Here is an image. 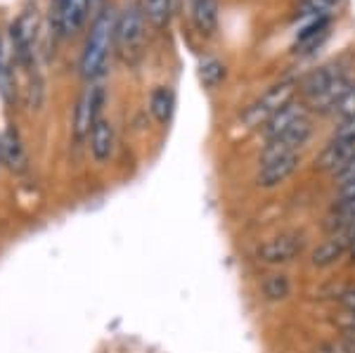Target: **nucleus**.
Masks as SVG:
<instances>
[{
    "label": "nucleus",
    "mask_w": 355,
    "mask_h": 353,
    "mask_svg": "<svg viewBox=\"0 0 355 353\" xmlns=\"http://www.w3.org/2000/svg\"><path fill=\"white\" fill-rule=\"evenodd\" d=\"M311 133H313V121H311V117H306V119H301L299 123H294L291 128L284 130V133L266 140V150H263V155H261V164L275 162V159H279V157L299 155V147L306 145Z\"/></svg>",
    "instance_id": "nucleus-6"
},
{
    "label": "nucleus",
    "mask_w": 355,
    "mask_h": 353,
    "mask_svg": "<svg viewBox=\"0 0 355 353\" xmlns=\"http://www.w3.org/2000/svg\"><path fill=\"white\" fill-rule=\"evenodd\" d=\"M339 199H355V180L339 187Z\"/></svg>",
    "instance_id": "nucleus-30"
},
{
    "label": "nucleus",
    "mask_w": 355,
    "mask_h": 353,
    "mask_svg": "<svg viewBox=\"0 0 355 353\" xmlns=\"http://www.w3.org/2000/svg\"><path fill=\"white\" fill-rule=\"evenodd\" d=\"M261 289L268 301H284L291 294V280L284 273H275V275H268L263 280Z\"/></svg>",
    "instance_id": "nucleus-20"
},
{
    "label": "nucleus",
    "mask_w": 355,
    "mask_h": 353,
    "mask_svg": "<svg viewBox=\"0 0 355 353\" xmlns=\"http://www.w3.org/2000/svg\"><path fill=\"white\" fill-rule=\"evenodd\" d=\"M308 117V107H306V102H296V100H291L287 107H282L275 117L270 119V121L263 126V135H266V140H270L275 138V135H279V133H284L287 128H291L294 123H299L301 119H306Z\"/></svg>",
    "instance_id": "nucleus-14"
},
{
    "label": "nucleus",
    "mask_w": 355,
    "mask_h": 353,
    "mask_svg": "<svg viewBox=\"0 0 355 353\" xmlns=\"http://www.w3.org/2000/svg\"><path fill=\"white\" fill-rule=\"evenodd\" d=\"M355 159V140H336L331 138V142L327 147H324L322 152H320L318 162H315V166L320 171H324V173H339L343 166H348Z\"/></svg>",
    "instance_id": "nucleus-11"
},
{
    "label": "nucleus",
    "mask_w": 355,
    "mask_h": 353,
    "mask_svg": "<svg viewBox=\"0 0 355 353\" xmlns=\"http://www.w3.org/2000/svg\"><path fill=\"white\" fill-rule=\"evenodd\" d=\"M353 180H355V159L348 164V166H343L339 173H334V183L339 187L346 185V183H353Z\"/></svg>",
    "instance_id": "nucleus-28"
},
{
    "label": "nucleus",
    "mask_w": 355,
    "mask_h": 353,
    "mask_svg": "<svg viewBox=\"0 0 355 353\" xmlns=\"http://www.w3.org/2000/svg\"><path fill=\"white\" fill-rule=\"evenodd\" d=\"M173 3L175 0H145L142 12H145V17L150 19V24L154 28H164V26H168V21H171Z\"/></svg>",
    "instance_id": "nucleus-19"
},
{
    "label": "nucleus",
    "mask_w": 355,
    "mask_h": 353,
    "mask_svg": "<svg viewBox=\"0 0 355 353\" xmlns=\"http://www.w3.org/2000/svg\"><path fill=\"white\" fill-rule=\"evenodd\" d=\"M331 114H334V117H339V119L355 117V83L346 90V95H343V98L336 102L334 110H331Z\"/></svg>",
    "instance_id": "nucleus-25"
},
{
    "label": "nucleus",
    "mask_w": 355,
    "mask_h": 353,
    "mask_svg": "<svg viewBox=\"0 0 355 353\" xmlns=\"http://www.w3.org/2000/svg\"><path fill=\"white\" fill-rule=\"evenodd\" d=\"M0 162L5 164L12 173H24L28 169V157L24 150V142L19 138V130L15 126H8L0 135Z\"/></svg>",
    "instance_id": "nucleus-10"
},
{
    "label": "nucleus",
    "mask_w": 355,
    "mask_h": 353,
    "mask_svg": "<svg viewBox=\"0 0 355 353\" xmlns=\"http://www.w3.org/2000/svg\"><path fill=\"white\" fill-rule=\"evenodd\" d=\"M142 43H145V12L137 5H130L123 10L121 17H116L114 45H116L119 55L133 64L142 53Z\"/></svg>",
    "instance_id": "nucleus-4"
},
{
    "label": "nucleus",
    "mask_w": 355,
    "mask_h": 353,
    "mask_svg": "<svg viewBox=\"0 0 355 353\" xmlns=\"http://www.w3.org/2000/svg\"><path fill=\"white\" fill-rule=\"evenodd\" d=\"M88 19V0H55L53 21L60 36H76Z\"/></svg>",
    "instance_id": "nucleus-8"
},
{
    "label": "nucleus",
    "mask_w": 355,
    "mask_h": 353,
    "mask_svg": "<svg viewBox=\"0 0 355 353\" xmlns=\"http://www.w3.org/2000/svg\"><path fill=\"white\" fill-rule=\"evenodd\" d=\"M348 256H353V259H355V240L348 244Z\"/></svg>",
    "instance_id": "nucleus-32"
},
{
    "label": "nucleus",
    "mask_w": 355,
    "mask_h": 353,
    "mask_svg": "<svg viewBox=\"0 0 355 353\" xmlns=\"http://www.w3.org/2000/svg\"><path fill=\"white\" fill-rule=\"evenodd\" d=\"M36 36H38V17L36 10H26L17 17V21L10 28V38H12L15 60L21 67L28 78H36Z\"/></svg>",
    "instance_id": "nucleus-3"
},
{
    "label": "nucleus",
    "mask_w": 355,
    "mask_h": 353,
    "mask_svg": "<svg viewBox=\"0 0 355 353\" xmlns=\"http://www.w3.org/2000/svg\"><path fill=\"white\" fill-rule=\"evenodd\" d=\"M341 306H343V311H353L355 313V287L346 289V292L341 294Z\"/></svg>",
    "instance_id": "nucleus-29"
},
{
    "label": "nucleus",
    "mask_w": 355,
    "mask_h": 353,
    "mask_svg": "<svg viewBox=\"0 0 355 353\" xmlns=\"http://www.w3.org/2000/svg\"><path fill=\"white\" fill-rule=\"evenodd\" d=\"M299 93V81H279L272 88H268L256 102L242 112V123L246 128H261L277 114L282 107H287L294 95Z\"/></svg>",
    "instance_id": "nucleus-2"
},
{
    "label": "nucleus",
    "mask_w": 355,
    "mask_h": 353,
    "mask_svg": "<svg viewBox=\"0 0 355 353\" xmlns=\"http://www.w3.org/2000/svg\"><path fill=\"white\" fill-rule=\"evenodd\" d=\"M114 36H116V15H114V10L107 8L102 10L100 17H95L81 55V76L85 81L93 83L95 78L105 74L114 48Z\"/></svg>",
    "instance_id": "nucleus-1"
},
{
    "label": "nucleus",
    "mask_w": 355,
    "mask_h": 353,
    "mask_svg": "<svg viewBox=\"0 0 355 353\" xmlns=\"http://www.w3.org/2000/svg\"><path fill=\"white\" fill-rule=\"evenodd\" d=\"M10 88H12V69H10L8 45H5L3 36H0V95L5 100H10Z\"/></svg>",
    "instance_id": "nucleus-23"
},
{
    "label": "nucleus",
    "mask_w": 355,
    "mask_h": 353,
    "mask_svg": "<svg viewBox=\"0 0 355 353\" xmlns=\"http://www.w3.org/2000/svg\"><path fill=\"white\" fill-rule=\"evenodd\" d=\"M173 110H175V93L168 85H157L150 95V112L157 119V123L166 126L171 121V117H173Z\"/></svg>",
    "instance_id": "nucleus-18"
},
{
    "label": "nucleus",
    "mask_w": 355,
    "mask_h": 353,
    "mask_svg": "<svg viewBox=\"0 0 355 353\" xmlns=\"http://www.w3.org/2000/svg\"><path fill=\"white\" fill-rule=\"evenodd\" d=\"M303 249H306V240H303V235L299 232H284V235H277L272 237V240L259 244V249H256V259L261 261V264H289V261H294L296 256L303 254Z\"/></svg>",
    "instance_id": "nucleus-7"
},
{
    "label": "nucleus",
    "mask_w": 355,
    "mask_h": 353,
    "mask_svg": "<svg viewBox=\"0 0 355 353\" xmlns=\"http://www.w3.org/2000/svg\"><path fill=\"white\" fill-rule=\"evenodd\" d=\"M88 142H90V157L95 159V164H107L110 159L114 157V147H116V133H114V126L112 121L107 119H100L95 123L93 130L88 135Z\"/></svg>",
    "instance_id": "nucleus-13"
},
{
    "label": "nucleus",
    "mask_w": 355,
    "mask_h": 353,
    "mask_svg": "<svg viewBox=\"0 0 355 353\" xmlns=\"http://www.w3.org/2000/svg\"><path fill=\"white\" fill-rule=\"evenodd\" d=\"M336 5H339V0H299L296 15L320 19V17H329V12L336 8Z\"/></svg>",
    "instance_id": "nucleus-22"
},
{
    "label": "nucleus",
    "mask_w": 355,
    "mask_h": 353,
    "mask_svg": "<svg viewBox=\"0 0 355 353\" xmlns=\"http://www.w3.org/2000/svg\"><path fill=\"white\" fill-rule=\"evenodd\" d=\"M192 21L202 36H214L218 31V0H190Z\"/></svg>",
    "instance_id": "nucleus-15"
},
{
    "label": "nucleus",
    "mask_w": 355,
    "mask_h": 353,
    "mask_svg": "<svg viewBox=\"0 0 355 353\" xmlns=\"http://www.w3.org/2000/svg\"><path fill=\"white\" fill-rule=\"evenodd\" d=\"M102 102H105V90H102V85L90 83L81 93V98L76 102V110H73V142H76V145L88 140L90 130H93L95 123L102 119L100 117Z\"/></svg>",
    "instance_id": "nucleus-5"
},
{
    "label": "nucleus",
    "mask_w": 355,
    "mask_h": 353,
    "mask_svg": "<svg viewBox=\"0 0 355 353\" xmlns=\"http://www.w3.org/2000/svg\"><path fill=\"white\" fill-rule=\"evenodd\" d=\"M329 33V17H320L313 19L308 26H303L296 36V50L299 53H313L318 45H322V41Z\"/></svg>",
    "instance_id": "nucleus-17"
},
{
    "label": "nucleus",
    "mask_w": 355,
    "mask_h": 353,
    "mask_svg": "<svg viewBox=\"0 0 355 353\" xmlns=\"http://www.w3.org/2000/svg\"><path fill=\"white\" fill-rule=\"evenodd\" d=\"M348 244H351V242H348L346 237L331 232L329 240H324L313 252V266H318V268H327V266L336 264V261L343 259V256L348 254Z\"/></svg>",
    "instance_id": "nucleus-16"
},
{
    "label": "nucleus",
    "mask_w": 355,
    "mask_h": 353,
    "mask_svg": "<svg viewBox=\"0 0 355 353\" xmlns=\"http://www.w3.org/2000/svg\"><path fill=\"white\" fill-rule=\"evenodd\" d=\"M336 235H341V237H346L348 242H353V240H355V218H353L346 227H343V230L336 232Z\"/></svg>",
    "instance_id": "nucleus-31"
},
{
    "label": "nucleus",
    "mask_w": 355,
    "mask_h": 353,
    "mask_svg": "<svg viewBox=\"0 0 355 353\" xmlns=\"http://www.w3.org/2000/svg\"><path fill=\"white\" fill-rule=\"evenodd\" d=\"M301 157L299 155H289V157H279L275 162L263 164V169L256 175V185L263 187V190H270V187H277L279 183H284L287 178L294 175V171L299 169Z\"/></svg>",
    "instance_id": "nucleus-12"
},
{
    "label": "nucleus",
    "mask_w": 355,
    "mask_h": 353,
    "mask_svg": "<svg viewBox=\"0 0 355 353\" xmlns=\"http://www.w3.org/2000/svg\"><path fill=\"white\" fill-rule=\"evenodd\" d=\"M225 64H223L220 60H216V57H206V60L199 64V78H202L204 88L214 90L218 88V85L225 81Z\"/></svg>",
    "instance_id": "nucleus-21"
},
{
    "label": "nucleus",
    "mask_w": 355,
    "mask_h": 353,
    "mask_svg": "<svg viewBox=\"0 0 355 353\" xmlns=\"http://www.w3.org/2000/svg\"><path fill=\"white\" fill-rule=\"evenodd\" d=\"M341 76H346V69H343L341 62H329V64H322L318 69H313L311 74H306L299 81V93L303 95V102L320 95L322 90H327Z\"/></svg>",
    "instance_id": "nucleus-9"
},
{
    "label": "nucleus",
    "mask_w": 355,
    "mask_h": 353,
    "mask_svg": "<svg viewBox=\"0 0 355 353\" xmlns=\"http://www.w3.org/2000/svg\"><path fill=\"white\" fill-rule=\"evenodd\" d=\"M315 353H355V341L348 337L329 339V341H322V344L315 349Z\"/></svg>",
    "instance_id": "nucleus-24"
},
{
    "label": "nucleus",
    "mask_w": 355,
    "mask_h": 353,
    "mask_svg": "<svg viewBox=\"0 0 355 353\" xmlns=\"http://www.w3.org/2000/svg\"><path fill=\"white\" fill-rule=\"evenodd\" d=\"M334 138L336 140H355V117L341 119L334 128Z\"/></svg>",
    "instance_id": "nucleus-27"
},
{
    "label": "nucleus",
    "mask_w": 355,
    "mask_h": 353,
    "mask_svg": "<svg viewBox=\"0 0 355 353\" xmlns=\"http://www.w3.org/2000/svg\"><path fill=\"white\" fill-rule=\"evenodd\" d=\"M334 325L341 329L343 337L355 341V313L353 311H343L341 316L334 318Z\"/></svg>",
    "instance_id": "nucleus-26"
}]
</instances>
